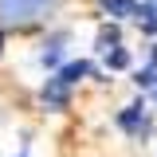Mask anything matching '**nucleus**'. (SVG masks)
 Segmentation results:
<instances>
[{
  "instance_id": "nucleus-2",
  "label": "nucleus",
  "mask_w": 157,
  "mask_h": 157,
  "mask_svg": "<svg viewBox=\"0 0 157 157\" xmlns=\"http://www.w3.org/2000/svg\"><path fill=\"white\" fill-rule=\"evenodd\" d=\"M63 0H0V28H32L51 20Z\"/></svg>"
},
{
  "instance_id": "nucleus-3",
  "label": "nucleus",
  "mask_w": 157,
  "mask_h": 157,
  "mask_svg": "<svg viewBox=\"0 0 157 157\" xmlns=\"http://www.w3.org/2000/svg\"><path fill=\"white\" fill-rule=\"evenodd\" d=\"M118 130L130 137H149V106H145V98H134V102H126L122 110L114 114Z\"/></svg>"
},
{
  "instance_id": "nucleus-10",
  "label": "nucleus",
  "mask_w": 157,
  "mask_h": 157,
  "mask_svg": "<svg viewBox=\"0 0 157 157\" xmlns=\"http://www.w3.org/2000/svg\"><path fill=\"white\" fill-rule=\"evenodd\" d=\"M0 51H4V32H0Z\"/></svg>"
},
{
  "instance_id": "nucleus-11",
  "label": "nucleus",
  "mask_w": 157,
  "mask_h": 157,
  "mask_svg": "<svg viewBox=\"0 0 157 157\" xmlns=\"http://www.w3.org/2000/svg\"><path fill=\"white\" fill-rule=\"evenodd\" d=\"M153 102H157V90H153Z\"/></svg>"
},
{
  "instance_id": "nucleus-5",
  "label": "nucleus",
  "mask_w": 157,
  "mask_h": 157,
  "mask_svg": "<svg viewBox=\"0 0 157 157\" xmlns=\"http://www.w3.org/2000/svg\"><path fill=\"white\" fill-rule=\"evenodd\" d=\"M98 8L106 12V16L114 20H130V16H137V0H98Z\"/></svg>"
},
{
  "instance_id": "nucleus-8",
  "label": "nucleus",
  "mask_w": 157,
  "mask_h": 157,
  "mask_svg": "<svg viewBox=\"0 0 157 157\" xmlns=\"http://www.w3.org/2000/svg\"><path fill=\"white\" fill-rule=\"evenodd\" d=\"M137 24H141V32L145 36H157V4H149V0H137Z\"/></svg>"
},
{
  "instance_id": "nucleus-9",
  "label": "nucleus",
  "mask_w": 157,
  "mask_h": 157,
  "mask_svg": "<svg viewBox=\"0 0 157 157\" xmlns=\"http://www.w3.org/2000/svg\"><path fill=\"white\" fill-rule=\"evenodd\" d=\"M130 47H122V43H118V47H110V51H106V71H126V67H130Z\"/></svg>"
},
{
  "instance_id": "nucleus-6",
  "label": "nucleus",
  "mask_w": 157,
  "mask_h": 157,
  "mask_svg": "<svg viewBox=\"0 0 157 157\" xmlns=\"http://www.w3.org/2000/svg\"><path fill=\"white\" fill-rule=\"evenodd\" d=\"M63 47H67V36H55L51 43H43L39 63H43V67H51V71H59V67H63Z\"/></svg>"
},
{
  "instance_id": "nucleus-13",
  "label": "nucleus",
  "mask_w": 157,
  "mask_h": 157,
  "mask_svg": "<svg viewBox=\"0 0 157 157\" xmlns=\"http://www.w3.org/2000/svg\"><path fill=\"white\" fill-rule=\"evenodd\" d=\"M20 157H24V153H20Z\"/></svg>"
},
{
  "instance_id": "nucleus-12",
  "label": "nucleus",
  "mask_w": 157,
  "mask_h": 157,
  "mask_svg": "<svg viewBox=\"0 0 157 157\" xmlns=\"http://www.w3.org/2000/svg\"><path fill=\"white\" fill-rule=\"evenodd\" d=\"M149 4H157V0H149Z\"/></svg>"
},
{
  "instance_id": "nucleus-1",
  "label": "nucleus",
  "mask_w": 157,
  "mask_h": 157,
  "mask_svg": "<svg viewBox=\"0 0 157 157\" xmlns=\"http://www.w3.org/2000/svg\"><path fill=\"white\" fill-rule=\"evenodd\" d=\"M90 71H94V63H86V59H71V63H63L55 75L39 86V102H43L47 110H63V106L71 102V90H75Z\"/></svg>"
},
{
  "instance_id": "nucleus-4",
  "label": "nucleus",
  "mask_w": 157,
  "mask_h": 157,
  "mask_svg": "<svg viewBox=\"0 0 157 157\" xmlns=\"http://www.w3.org/2000/svg\"><path fill=\"white\" fill-rule=\"evenodd\" d=\"M134 82L141 86V90H157V43L149 47V59L134 71Z\"/></svg>"
},
{
  "instance_id": "nucleus-7",
  "label": "nucleus",
  "mask_w": 157,
  "mask_h": 157,
  "mask_svg": "<svg viewBox=\"0 0 157 157\" xmlns=\"http://www.w3.org/2000/svg\"><path fill=\"white\" fill-rule=\"evenodd\" d=\"M118 43H122V28H118L114 20H110V24H102V28H98V39H94V47L102 51V55H106V51H110V47H118Z\"/></svg>"
}]
</instances>
